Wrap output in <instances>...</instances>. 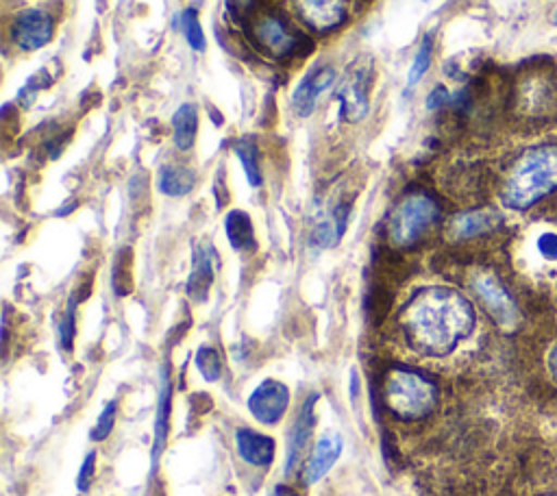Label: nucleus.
<instances>
[{
	"instance_id": "f257e3e1",
	"label": "nucleus",
	"mask_w": 557,
	"mask_h": 496,
	"mask_svg": "<svg viewBox=\"0 0 557 496\" xmlns=\"http://www.w3.org/2000/svg\"><path fill=\"white\" fill-rule=\"evenodd\" d=\"M409 346L426 357H444L472 333L474 311L468 298L450 287H424L400 313Z\"/></svg>"
},
{
	"instance_id": "f03ea898",
	"label": "nucleus",
	"mask_w": 557,
	"mask_h": 496,
	"mask_svg": "<svg viewBox=\"0 0 557 496\" xmlns=\"http://www.w3.org/2000/svg\"><path fill=\"white\" fill-rule=\"evenodd\" d=\"M557 189V146H535L518 157L503 185V204L529 209Z\"/></svg>"
},
{
	"instance_id": "7ed1b4c3",
	"label": "nucleus",
	"mask_w": 557,
	"mask_h": 496,
	"mask_svg": "<svg viewBox=\"0 0 557 496\" xmlns=\"http://www.w3.org/2000/svg\"><path fill=\"white\" fill-rule=\"evenodd\" d=\"M437 400L435 385L422 374L394 370L385 381V402L403 420H418L433 411Z\"/></svg>"
},
{
	"instance_id": "20e7f679",
	"label": "nucleus",
	"mask_w": 557,
	"mask_h": 496,
	"mask_svg": "<svg viewBox=\"0 0 557 496\" xmlns=\"http://www.w3.org/2000/svg\"><path fill=\"white\" fill-rule=\"evenodd\" d=\"M437 202L426 194H409L398 202L387 222L389 241L398 248L413 246L437 220Z\"/></svg>"
},
{
	"instance_id": "39448f33",
	"label": "nucleus",
	"mask_w": 557,
	"mask_h": 496,
	"mask_svg": "<svg viewBox=\"0 0 557 496\" xmlns=\"http://www.w3.org/2000/svg\"><path fill=\"white\" fill-rule=\"evenodd\" d=\"M370 67L355 63L348 72L342 85L337 87V102H339V115L344 122H359L368 113V89H370Z\"/></svg>"
},
{
	"instance_id": "423d86ee",
	"label": "nucleus",
	"mask_w": 557,
	"mask_h": 496,
	"mask_svg": "<svg viewBox=\"0 0 557 496\" xmlns=\"http://www.w3.org/2000/svg\"><path fill=\"white\" fill-rule=\"evenodd\" d=\"M52 35L54 22L50 13L44 9H26L17 13L11 22V39L24 52L39 50L52 39Z\"/></svg>"
},
{
	"instance_id": "0eeeda50",
	"label": "nucleus",
	"mask_w": 557,
	"mask_h": 496,
	"mask_svg": "<svg viewBox=\"0 0 557 496\" xmlns=\"http://www.w3.org/2000/svg\"><path fill=\"white\" fill-rule=\"evenodd\" d=\"M472 287L479 296V300L483 302V307L487 309V313L505 328H511L518 324V309H516V302L513 298L509 296V292L503 287V283L487 274V272H481L472 278Z\"/></svg>"
},
{
	"instance_id": "6e6552de",
	"label": "nucleus",
	"mask_w": 557,
	"mask_h": 496,
	"mask_svg": "<svg viewBox=\"0 0 557 496\" xmlns=\"http://www.w3.org/2000/svg\"><path fill=\"white\" fill-rule=\"evenodd\" d=\"M296 15L315 33L337 28L348 13V0H292Z\"/></svg>"
},
{
	"instance_id": "1a4fd4ad",
	"label": "nucleus",
	"mask_w": 557,
	"mask_h": 496,
	"mask_svg": "<svg viewBox=\"0 0 557 496\" xmlns=\"http://www.w3.org/2000/svg\"><path fill=\"white\" fill-rule=\"evenodd\" d=\"M289 405V392L283 383L268 379L248 398L252 418L261 424H276Z\"/></svg>"
},
{
	"instance_id": "9d476101",
	"label": "nucleus",
	"mask_w": 557,
	"mask_h": 496,
	"mask_svg": "<svg viewBox=\"0 0 557 496\" xmlns=\"http://www.w3.org/2000/svg\"><path fill=\"white\" fill-rule=\"evenodd\" d=\"M335 83V70L331 65L311 67L292 94V107L298 117H309L320 100V96Z\"/></svg>"
},
{
	"instance_id": "9b49d317",
	"label": "nucleus",
	"mask_w": 557,
	"mask_h": 496,
	"mask_svg": "<svg viewBox=\"0 0 557 496\" xmlns=\"http://www.w3.org/2000/svg\"><path fill=\"white\" fill-rule=\"evenodd\" d=\"M255 33L259 44L274 57H287L298 48V35L274 15H265L263 20H259Z\"/></svg>"
},
{
	"instance_id": "f8f14e48",
	"label": "nucleus",
	"mask_w": 557,
	"mask_h": 496,
	"mask_svg": "<svg viewBox=\"0 0 557 496\" xmlns=\"http://www.w3.org/2000/svg\"><path fill=\"white\" fill-rule=\"evenodd\" d=\"M342 448H344V442H342L339 433L326 431L318 439V444H315V448H313V452H311V457H309V461L305 466V472H302L305 483L311 485V483L320 481L331 470V466L339 459Z\"/></svg>"
},
{
	"instance_id": "ddd939ff",
	"label": "nucleus",
	"mask_w": 557,
	"mask_h": 496,
	"mask_svg": "<svg viewBox=\"0 0 557 496\" xmlns=\"http://www.w3.org/2000/svg\"><path fill=\"white\" fill-rule=\"evenodd\" d=\"M235 448L250 466H268L274 459V439L252 429H239L235 433Z\"/></svg>"
},
{
	"instance_id": "4468645a",
	"label": "nucleus",
	"mask_w": 557,
	"mask_h": 496,
	"mask_svg": "<svg viewBox=\"0 0 557 496\" xmlns=\"http://www.w3.org/2000/svg\"><path fill=\"white\" fill-rule=\"evenodd\" d=\"M498 222H500V215L496 211L476 209V211H466L455 215L448 224V231H450V237L455 239H468V237H476L494 231Z\"/></svg>"
},
{
	"instance_id": "2eb2a0df",
	"label": "nucleus",
	"mask_w": 557,
	"mask_h": 496,
	"mask_svg": "<svg viewBox=\"0 0 557 496\" xmlns=\"http://www.w3.org/2000/svg\"><path fill=\"white\" fill-rule=\"evenodd\" d=\"M313 405H315V394H311L305 402H302V407H300V411H298V416H296V420H294V426H292V433H289V442H287V470H292L294 468V463L300 459V455H302V448H305V444L309 442V437H311V429H313Z\"/></svg>"
},
{
	"instance_id": "dca6fc26",
	"label": "nucleus",
	"mask_w": 557,
	"mask_h": 496,
	"mask_svg": "<svg viewBox=\"0 0 557 496\" xmlns=\"http://www.w3.org/2000/svg\"><path fill=\"white\" fill-rule=\"evenodd\" d=\"M346 224H348V207L337 204L335 209H331L326 215H322L315 222L313 233H311V241L318 248H331L342 239V235L346 231Z\"/></svg>"
},
{
	"instance_id": "f3484780",
	"label": "nucleus",
	"mask_w": 557,
	"mask_h": 496,
	"mask_svg": "<svg viewBox=\"0 0 557 496\" xmlns=\"http://www.w3.org/2000/svg\"><path fill=\"white\" fill-rule=\"evenodd\" d=\"M213 283V265H211V248L202 246L194 252V263L187 281V294L191 300L202 302Z\"/></svg>"
},
{
	"instance_id": "a211bd4d",
	"label": "nucleus",
	"mask_w": 557,
	"mask_h": 496,
	"mask_svg": "<svg viewBox=\"0 0 557 496\" xmlns=\"http://www.w3.org/2000/svg\"><path fill=\"white\" fill-rule=\"evenodd\" d=\"M172 128H174V146L178 150H189L196 139V128H198V113L196 107L185 102L181 104L174 115H172Z\"/></svg>"
},
{
	"instance_id": "6ab92c4d",
	"label": "nucleus",
	"mask_w": 557,
	"mask_h": 496,
	"mask_svg": "<svg viewBox=\"0 0 557 496\" xmlns=\"http://www.w3.org/2000/svg\"><path fill=\"white\" fill-rule=\"evenodd\" d=\"M196 183V174L194 170L185 168V165H163L159 172V189L165 196H185L191 191Z\"/></svg>"
},
{
	"instance_id": "aec40b11",
	"label": "nucleus",
	"mask_w": 557,
	"mask_h": 496,
	"mask_svg": "<svg viewBox=\"0 0 557 496\" xmlns=\"http://www.w3.org/2000/svg\"><path fill=\"white\" fill-rule=\"evenodd\" d=\"M224 231L235 250H246L255 246V231L248 213L231 211L224 220Z\"/></svg>"
},
{
	"instance_id": "412c9836",
	"label": "nucleus",
	"mask_w": 557,
	"mask_h": 496,
	"mask_svg": "<svg viewBox=\"0 0 557 496\" xmlns=\"http://www.w3.org/2000/svg\"><path fill=\"white\" fill-rule=\"evenodd\" d=\"M168 418H170V387L163 376L161 389H159V402H157V418H154V448H152L154 459H157L159 450L163 448V442L168 435Z\"/></svg>"
},
{
	"instance_id": "4be33fe9",
	"label": "nucleus",
	"mask_w": 557,
	"mask_h": 496,
	"mask_svg": "<svg viewBox=\"0 0 557 496\" xmlns=\"http://www.w3.org/2000/svg\"><path fill=\"white\" fill-rule=\"evenodd\" d=\"M235 154L242 161V168H244V174H246L248 183L252 187H259L261 185V168H259V161H257V146L250 139H242V141L235 144Z\"/></svg>"
},
{
	"instance_id": "5701e85b",
	"label": "nucleus",
	"mask_w": 557,
	"mask_h": 496,
	"mask_svg": "<svg viewBox=\"0 0 557 496\" xmlns=\"http://www.w3.org/2000/svg\"><path fill=\"white\" fill-rule=\"evenodd\" d=\"M431 54H433V39H431V35H424L420 46H418V52L413 57V63L409 67V74H407V87L409 89L416 87L422 80V76L426 74V70L431 65Z\"/></svg>"
},
{
	"instance_id": "b1692460",
	"label": "nucleus",
	"mask_w": 557,
	"mask_h": 496,
	"mask_svg": "<svg viewBox=\"0 0 557 496\" xmlns=\"http://www.w3.org/2000/svg\"><path fill=\"white\" fill-rule=\"evenodd\" d=\"M181 30H183L185 41L189 44L191 50H196V52L205 50L207 39H205V33H202V26H200L196 9H185L181 13Z\"/></svg>"
},
{
	"instance_id": "393cba45",
	"label": "nucleus",
	"mask_w": 557,
	"mask_h": 496,
	"mask_svg": "<svg viewBox=\"0 0 557 496\" xmlns=\"http://www.w3.org/2000/svg\"><path fill=\"white\" fill-rule=\"evenodd\" d=\"M196 365H198V370L202 372V376L209 379V381H215V379L220 376V372H222L220 357H218V352H215L213 348H209V346H202V348L196 352Z\"/></svg>"
},
{
	"instance_id": "a878e982",
	"label": "nucleus",
	"mask_w": 557,
	"mask_h": 496,
	"mask_svg": "<svg viewBox=\"0 0 557 496\" xmlns=\"http://www.w3.org/2000/svg\"><path fill=\"white\" fill-rule=\"evenodd\" d=\"M113 420H115V402L111 400V402L104 407V411L100 413V418H98V422H96V426H94V431H91V437H94V439H104V437L109 435L111 426H113Z\"/></svg>"
},
{
	"instance_id": "bb28decb",
	"label": "nucleus",
	"mask_w": 557,
	"mask_h": 496,
	"mask_svg": "<svg viewBox=\"0 0 557 496\" xmlns=\"http://www.w3.org/2000/svg\"><path fill=\"white\" fill-rule=\"evenodd\" d=\"M537 250L546 257V259H557V235L555 233H544L537 239Z\"/></svg>"
},
{
	"instance_id": "cd10ccee",
	"label": "nucleus",
	"mask_w": 557,
	"mask_h": 496,
	"mask_svg": "<svg viewBox=\"0 0 557 496\" xmlns=\"http://www.w3.org/2000/svg\"><path fill=\"white\" fill-rule=\"evenodd\" d=\"M450 98H448V91L442 87V85H437L435 89H431V94L426 96V109H440L442 104H446Z\"/></svg>"
},
{
	"instance_id": "c85d7f7f",
	"label": "nucleus",
	"mask_w": 557,
	"mask_h": 496,
	"mask_svg": "<svg viewBox=\"0 0 557 496\" xmlns=\"http://www.w3.org/2000/svg\"><path fill=\"white\" fill-rule=\"evenodd\" d=\"M94 452H89V457L85 459V463H83V468H81V474H78V487L81 489H87V485H89V479H91V474H94Z\"/></svg>"
},
{
	"instance_id": "c756f323",
	"label": "nucleus",
	"mask_w": 557,
	"mask_h": 496,
	"mask_svg": "<svg viewBox=\"0 0 557 496\" xmlns=\"http://www.w3.org/2000/svg\"><path fill=\"white\" fill-rule=\"evenodd\" d=\"M546 363H548V372H550V376L557 381V344L550 348Z\"/></svg>"
},
{
	"instance_id": "7c9ffc66",
	"label": "nucleus",
	"mask_w": 557,
	"mask_h": 496,
	"mask_svg": "<svg viewBox=\"0 0 557 496\" xmlns=\"http://www.w3.org/2000/svg\"><path fill=\"white\" fill-rule=\"evenodd\" d=\"M255 0H231V7L239 9V11H246Z\"/></svg>"
},
{
	"instance_id": "2f4dec72",
	"label": "nucleus",
	"mask_w": 557,
	"mask_h": 496,
	"mask_svg": "<svg viewBox=\"0 0 557 496\" xmlns=\"http://www.w3.org/2000/svg\"><path fill=\"white\" fill-rule=\"evenodd\" d=\"M270 496H296V494H294L289 487H283V485H281V487H276Z\"/></svg>"
},
{
	"instance_id": "473e14b6",
	"label": "nucleus",
	"mask_w": 557,
	"mask_h": 496,
	"mask_svg": "<svg viewBox=\"0 0 557 496\" xmlns=\"http://www.w3.org/2000/svg\"><path fill=\"white\" fill-rule=\"evenodd\" d=\"M553 24L557 26V7H555V11H553Z\"/></svg>"
}]
</instances>
